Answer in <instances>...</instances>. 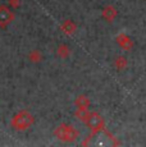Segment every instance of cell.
I'll return each mask as SVG.
<instances>
[{"label": "cell", "instance_id": "4", "mask_svg": "<svg viewBox=\"0 0 146 147\" xmlns=\"http://www.w3.org/2000/svg\"><path fill=\"white\" fill-rule=\"evenodd\" d=\"M14 18L13 12L7 5H0V27H5L10 23Z\"/></svg>", "mask_w": 146, "mask_h": 147}, {"label": "cell", "instance_id": "9", "mask_svg": "<svg viewBox=\"0 0 146 147\" xmlns=\"http://www.w3.org/2000/svg\"><path fill=\"white\" fill-rule=\"evenodd\" d=\"M74 105H76V107H83V109H87V106L90 105V100L86 97L85 95H80V96H77V98L74 100Z\"/></svg>", "mask_w": 146, "mask_h": 147}, {"label": "cell", "instance_id": "6", "mask_svg": "<svg viewBox=\"0 0 146 147\" xmlns=\"http://www.w3.org/2000/svg\"><path fill=\"white\" fill-rule=\"evenodd\" d=\"M103 18L105 19V21H108V22H113L114 19H116V17H117V10H116V8L113 7V5H108V7H105L103 9Z\"/></svg>", "mask_w": 146, "mask_h": 147}, {"label": "cell", "instance_id": "1", "mask_svg": "<svg viewBox=\"0 0 146 147\" xmlns=\"http://www.w3.org/2000/svg\"><path fill=\"white\" fill-rule=\"evenodd\" d=\"M35 121V118L31 113L26 111V110H22V111L17 113L14 117L10 120V127L16 131H26L28 129L31 125Z\"/></svg>", "mask_w": 146, "mask_h": 147}, {"label": "cell", "instance_id": "13", "mask_svg": "<svg viewBox=\"0 0 146 147\" xmlns=\"http://www.w3.org/2000/svg\"><path fill=\"white\" fill-rule=\"evenodd\" d=\"M8 3H9V5L12 8H18L19 4H21V1H19V0H8Z\"/></svg>", "mask_w": 146, "mask_h": 147}, {"label": "cell", "instance_id": "10", "mask_svg": "<svg viewBox=\"0 0 146 147\" xmlns=\"http://www.w3.org/2000/svg\"><path fill=\"white\" fill-rule=\"evenodd\" d=\"M127 64H128V61L124 56H117L116 60H114V67H116V69H118V70H123L127 67Z\"/></svg>", "mask_w": 146, "mask_h": 147}, {"label": "cell", "instance_id": "12", "mask_svg": "<svg viewBox=\"0 0 146 147\" xmlns=\"http://www.w3.org/2000/svg\"><path fill=\"white\" fill-rule=\"evenodd\" d=\"M57 55L59 56V58H62V59L68 58V56H69V49H68V46H67V45H64V44L59 45L58 49H57Z\"/></svg>", "mask_w": 146, "mask_h": 147}, {"label": "cell", "instance_id": "2", "mask_svg": "<svg viewBox=\"0 0 146 147\" xmlns=\"http://www.w3.org/2000/svg\"><path fill=\"white\" fill-rule=\"evenodd\" d=\"M54 136L58 138L60 142H74L78 137V132L74 129V127L71 124H66L62 123L55 128L54 131Z\"/></svg>", "mask_w": 146, "mask_h": 147}, {"label": "cell", "instance_id": "8", "mask_svg": "<svg viewBox=\"0 0 146 147\" xmlns=\"http://www.w3.org/2000/svg\"><path fill=\"white\" fill-rule=\"evenodd\" d=\"M90 113L87 111V109H83V107H77L74 111V117L77 118L78 120L83 121V123H86V120H87Z\"/></svg>", "mask_w": 146, "mask_h": 147}, {"label": "cell", "instance_id": "7", "mask_svg": "<svg viewBox=\"0 0 146 147\" xmlns=\"http://www.w3.org/2000/svg\"><path fill=\"white\" fill-rule=\"evenodd\" d=\"M60 30L63 31L64 33H67V35H72V33L76 31V24L73 23L72 21L67 19V21H64L63 23L60 24Z\"/></svg>", "mask_w": 146, "mask_h": 147}, {"label": "cell", "instance_id": "11", "mask_svg": "<svg viewBox=\"0 0 146 147\" xmlns=\"http://www.w3.org/2000/svg\"><path fill=\"white\" fill-rule=\"evenodd\" d=\"M28 60L35 64L40 63V61L43 60V54H41V51H39V50H32V51L28 54Z\"/></svg>", "mask_w": 146, "mask_h": 147}, {"label": "cell", "instance_id": "3", "mask_svg": "<svg viewBox=\"0 0 146 147\" xmlns=\"http://www.w3.org/2000/svg\"><path fill=\"white\" fill-rule=\"evenodd\" d=\"M86 125L90 128L92 134H95L96 132H100L104 129V119L97 113H90L87 120H86Z\"/></svg>", "mask_w": 146, "mask_h": 147}, {"label": "cell", "instance_id": "5", "mask_svg": "<svg viewBox=\"0 0 146 147\" xmlns=\"http://www.w3.org/2000/svg\"><path fill=\"white\" fill-rule=\"evenodd\" d=\"M116 41H117V44L119 45L123 50H131L132 46H133V42H132V40L128 37L127 35H124V33H119V35L117 36Z\"/></svg>", "mask_w": 146, "mask_h": 147}]
</instances>
